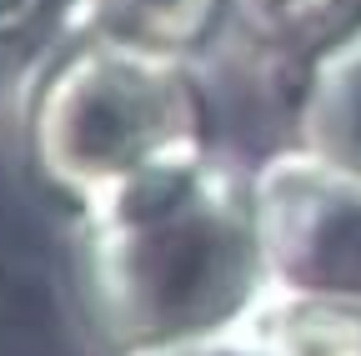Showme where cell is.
<instances>
[{"label":"cell","mask_w":361,"mask_h":356,"mask_svg":"<svg viewBox=\"0 0 361 356\" xmlns=\"http://www.w3.org/2000/svg\"><path fill=\"white\" fill-rule=\"evenodd\" d=\"M256 236L271 286L361 306V176L306 146L251 171Z\"/></svg>","instance_id":"3957f363"},{"label":"cell","mask_w":361,"mask_h":356,"mask_svg":"<svg viewBox=\"0 0 361 356\" xmlns=\"http://www.w3.org/2000/svg\"><path fill=\"white\" fill-rule=\"evenodd\" d=\"M201 96L180 56L75 35L30 106V161L75 216L206 156Z\"/></svg>","instance_id":"7a4b0ae2"},{"label":"cell","mask_w":361,"mask_h":356,"mask_svg":"<svg viewBox=\"0 0 361 356\" xmlns=\"http://www.w3.org/2000/svg\"><path fill=\"white\" fill-rule=\"evenodd\" d=\"M226 0H75L71 35L121 40L161 56H186L211 35Z\"/></svg>","instance_id":"8992f818"},{"label":"cell","mask_w":361,"mask_h":356,"mask_svg":"<svg viewBox=\"0 0 361 356\" xmlns=\"http://www.w3.org/2000/svg\"><path fill=\"white\" fill-rule=\"evenodd\" d=\"M251 356H361V306L266 286L231 321Z\"/></svg>","instance_id":"277c9868"},{"label":"cell","mask_w":361,"mask_h":356,"mask_svg":"<svg viewBox=\"0 0 361 356\" xmlns=\"http://www.w3.org/2000/svg\"><path fill=\"white\" fill-rule=\"evenodd\" d=\"M71 11L75 0H0V61L51 30H71Z\"/></svg>","instance_id":"ba28073f"},{"label":"cell","mask_w":361,"mask_h":356,"mask_svg":"<svg viewBox=\"0 0 361 356\" xmlns=\"http://www.w3.org/2000/svg\"><path fill=\"white\" fill-rule=\"evenodd\" d=\"M236 25L271 51L322 56L361 25V0H226Z\"/></svg>","instance_id":"52a82bcc"},{"label":"cell","mask_w":361,"mask_h":356,"mask_svg":"<svg viewBox=\"0 0 361 356\" xmlns=\"http://www.w3.org/2000/svg\"><path fill=\"white\" fill-rule=\"evenodd\" d=\"M296 121L306 151L361 176V25L311 61Z\"/></svg>","instance_id":"5b68a950"},{"label":"cell","mask_w":361,"mask_h":356,"mask_svg":"<svg viewBox=\"0 0 361 356\" xmlns=\"http://www.w3.org/2000/svg\"><path fill=\"white\" fill-rule=\"evenodd\" d=\"M266 286L251 176L211 151L80 211V296L116 351L221 331Z\"/></svg>","instance_id":"6da1fadb"},{"label":"cell","mask_w":361,"mask_h":356,"mask_svg":"<svg viewBox=\"0 0 361 356\" xmlns=\"http://www.w3.org/2000/svg\"><path fill=\"white\" fill-rule=\"evenodd\" d=\"M121 356H251V346L241 341L236 326H221L206 336H186V341H161V346H141V351H121Z\"/></svg>","instance_id":"9c48e42d"}]
</instances>
